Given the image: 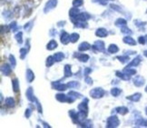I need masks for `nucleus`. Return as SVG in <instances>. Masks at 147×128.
<instances>
[{"mask_svg":"<svg viewBox=\"0 0 147 128\" xmlns=\"http://www.w3.org/2000/svg\"><path fill=\"white\" fill-rule=\"evenodd\" d=\"M105 94V91L102 88H94L90 91V94L93 98H101Z\"/></svg>","mask_w":147,"mask_h":128,"instance_id":"f257e3e1","label":"nucleus"},{"mask_svg":"<svg viewBox=\"0 0 147 128\" xmlns=\"http://www.w3.org/2000/svg\"><path fill=\"white\" fill-rule=\"evenodd\" d=\"M119 119L115 115H113V116H111L107 119V125L106 126L107 127H117L119 125Z\"/></svg>","mask_w":147,"mask_h":128,"instance_id":"f03ea898","label":"nucleus"},{"mask_svg":"<svg viewBox=\"0 0 147 128\" xmlns=\"http://www.w3.org/2000/svg\"><path fill=\"white\" fill-rule=\"evenodd\" d=\"M78 109H79V111L87 113V111H88V99H84V101L78 105Z\"/></svg>","mask_w":147,"mask_h":128,"instance_id":"7ed1b4c3","label":"nucleus"},{"mask_svg":"<svg viewBox=\"0 0 147 128\" xmlns=\"http://www.w3.org/2000/svg\"><path fill=\"white\" fill-rule=\"evenodd\" d=\"M67 85H64L60 82H56V83H53V87L56 88V90H59V91H64L67 89Z\"/></svg>","mask_w":147,"mask_h":128,"instance_id":"20e7f679","label":"nucleus"},{"mask_svg":"<svg viewBox=\"0 0 147 128\" xmlns=\"http://www.w3.org/2000/svg\"><path fill=\"white\" fill-rule=\"evenodd\" d=\"M93 47L96 50V51H99V52H102L105 50V44L103 41H96L94 43V45L93 46Z\"/></svg>","mask_w":147,"mask_h":128,"instance_id":"39448f33","label":"nucleus"},{"mask_svg":"<svg viewBox=\"0 0 147 128\" xmlns=\"http://www.w3.org/2000/svg\"><path fill=\"white\" fill-rule=\"evenodd\" d=\"M1 70H2V73L5 74V75H9L11 74V71H12V66L7 65V64H5L2 66L1 67Z\"/></svg>","mask_w":147,"mask_h":128,"instance_id":"423d86ee","label":"nucleus"},{"mask_svg":"<svg viewBox=\"0 0 147 128\" xmlns=\"http://www.w3.org/2000/svg\"><path fill=\"white\" fill-rule=\"evenodd\" d=\"M56 1L57 0H49L48 3L45 5V12H47L49 10H51V9H53L54 7L56 6Z\"/></svg>","mask_w":147,"mask_h":128,"instance_id":"0eeeda50","label":"nucleus"},{"mask_svg":"<svg viewBox=\"0 0 147 128\" xmlns=\"http://www.w3.org/2000/svg\"><path fill=\"white\" fill-rule=\"evenodd\" d=\"M26 97H27V99L29 100V101L34 102L35 100V96H34V93H33V88L32 87L28 88L27 91H26Z\"/></svg>","mask_w":147,"mask_h":128,"instance_id":"6e6552de","label":"nucleus"},{"mask_svg":"<svg viewBox=\"0 0 147 128\" xmlns=\"http://www.w3.org/2000/svg\"><path fill=\"white\" fill-rule=\"evenodd\" d=\"M61 42L64 45L68 44L70 42V35H68L66 32H63V34L61 35Z\"/></svg>","mask_w":147,"mask_h":128,"instance_id":"1a4fd4ad","label":"nucleus"},{"mask_svg":"<svg viewBox=\"0 0 147 128\" xmlns=\"http://www.w3.org/2000/svg\"><path fill=\"white\" fill-rule=\"evenodd\" d=\"M34 79H35V74H34V73L32 72V70L27 69V71H26V80L29 83H31Z\"/></svg>","mask_w":147,"mask_h":128,"instance_id":"9d476101","label":"nucleus"},{"mask_svg":"<svg viewBox=\"0 0 147 128\" xmlns=\"http://www.w3.org/2000/svg\"><path fill=\"white\" fill-rule=\"evenodd\" d=\"M5 104H6V105L8 106V107H14L15 103V100L12 97H7V98H6V100H5Z\"/></svg>","mask_w":147,"mask_h":128,"instance_id":"9b49d317","label":"nucleus"},{"mask_svg":"<svg viewBox=\"0 0 147 128\" xmlns=\"http://www.w3.org/2000/svg\"><path fill=\"white\" fill-rule=\"evenodd\" d=\"M90 47H91V46H90L88 43L84 42V43H82V44L79 46V47H78V50H79V51H86V50L90 49Z\"/></svg>","mask_w":147,"mask_h":128,"instance_id":"f8f14e48","label":"nucleus"},{"mask_svg":"<svg viewBox=\"0 0 147 128\" xmlns=\"http://www.w3.org/2000/svg\"><path fill=\"white\" fill-rule=\"evenodd\" d=\"M96 35L99 36V37H105L107 35V31L104 29V28H100V29H98L97 31H96Z\"/></svg>","mask_w":147,"mask_h":128,"instance_id":"ddd939ff","label":"nucleus"},{"mask_svg":"<svg viewBox=\"0 0 147 128\" xmlns=\"http://www.w3.org/2000/svg\"><path fill=\"white\" fill-rule=\"evenodd\" d=\"M53 56H54L56 62H60V61H62L64 58V54L63 53H61V52L56 53V54H55Z\"/></svg>","mask_w":147,"mask_h":128,"instance_id":"4468645a","label":"nucleus"},{"mask_svg":"<svg viewBox=\"0 0 147 128\" xmlns=\"http://www.w3.org/2000/svg\"><path fill=\"white\" fill-rule=\"evenodd\" d=\"M12 85H13V89H14V92L17 93L19 91V82L16 78H15L14 80L12 81Z\"/></svg>","mask_w":147,"mask_h":128,"instance_id":"2eb2a0df","label":"nucleus"},{"mask_svg":"<svg viewBox=\"0 0 147 128\" xmlns=\"http://www.w3.org/2000/svg\"><path fill=\"white\" fill-rule=\"evenodd\" d=\"M119 50V48L116 47L115 45H110V47H108V52L111 53V54H115L117 53Z\"/></svg>","mask_w":147,"mask_h":128,"instance_id":"dca6fc26","label":"nucleus"},{"mask_svg":"<svg viewBox=\"0 0 147 128\" xmlns=\"http://www.w3.org/2000/svg\"><path fill=\"white\" fill-rule=\"evenodd\" d=\"M56 47H57V43H56L55 40H51L48 44H47V47H47L48 50H53V49H55Z\"/></svg>","mask_w":147,"mask_h":128,"instance_id":"f3484780","label":"nucleus"},{"mask_svg":"<svg viewBox=\"0 0 147 128\" xmlns=\"http://www.w3.org/2000/svg\"><path fill=\"white\" fill-rule=\"evenodd\" d=\"M77 58H78V60H80L81 62H86L89 59V55L84 54H80L77 55Z\"/></svg>","mask_w":147,"mask_h":128,"instance_id":"a211bd4d","label":"nucleus"},{"mask_svg":"<svg viewBox=\"0 0 147 128\" xmlns=\"http://www.w3.org/2000/svg\"><path fill=\"white\" fill-rule=\"evenodd\" d=\"M64 75L66 77L71 76L72 75V72H71V66L69 65H65L64 66Z\"/></svg>","mask_w":147,"mask_h":128,"instance_id":"6ab92c4d","label":"nucleus"},{"mask_svg":"<svg viewBox=\"0 0 147 128\" xmlns=\"http://www.w3.org/2000/svg\"><path fill=\"white\" fill-rule=\"evenodd\" d=\"M67 85H68L70 88L80 87V84H79L78 82H75V81H72V82H70V83H68V84H67Z\"/></svg>","mask_w":147,"mask_h":128,"instance_id":"aec40b11","label":"nucleus"},{"mask_svg":"<svg viewBox=\"0 0 147 128\" xmlns=\"http://www.w3.org/2000/svg\"><path fill=\"white\" fill-rule=\"evenodd\" d=\"M78 38H79V35L76 34V33H74V34L70 35V42H72V43L76 42L78 40Z\"/></svg>","mask_w":147,"mask_h":128,"instance_id":"412c9836","label":"nucleus"},{"mask_svg":"<svg viewBox=\"0 0 147 128\" xmlns=\"http://www.w3.org/2000/svg\"><path fill=\"white\" fill-rule=\"evenodd\" d=\"M69 95L72 96L73 98H79V97H81L82 96V94H79V93H77V92H75V91H70L69 92Z\"/></svg>","mask_w":147,"mask_h":128,"instance_id":"4be33fe9","label":"nucleus"},{"mask_svg":"<svg viewBox=\"0 0 147 128\" xmlns=\"http://www.w3.org/2000/svg\"><path fill=\"white\" fill-rule=\"evenodd\" d=\"M55 62H56V60H55L54 56H49L47 58V60H46V66H51Z\"/></svg>","mask_w":147,"mask_h":128,"instance_id":"5701e85b","label":"nucleus"},{"mask_svg":"<svg viewBox=\"0 0 147 128\" xmlns=\"http://www.w3.org/2000/svg\"><path fill=\"white\" fill-rule=\"evenodd\" d=\"M9 60H10V63H11V66H12V68L15 67V66H16V62H15V59L14 55L10 54V55H9Z\"/></svg>","mask_w":147,"mask_h":128,"instance_id":"b1692460","label":"nucleus"},{"mask_svg":"<svg viewBox=\"0 0 147 128\" xmlns=\"http://www.w3.org/2000/svg\"><path fill=\"white\" fill-rule=\"evenodd\" d=\"M120 93H121V90H120L119 88H113L112 90H111V94L113 96H118Z\"/></svg>","mask_w":147,"mask_h":128,"instance_id":"393cba45","label":"nucleus"},{"mask_svg":"<svg viewBox=\"0 0 147 128\" xmlns=\"http://www.w3.org/2000/svg\"><path fill=\"white\" fill-rule=\"evenodd\" d=\"M116 110H117V112H118L119 114H121V115H124V114H126V113L128 112V109L125 107H118V108H116Z\"/></svg>","mask_w":147,"mask_h":128,"instance_id":"a878e982","label":"nucleus"},{"mask_svg":"<svg viewBox=\"0 0 147 128\" xmlns=\"http://www.w3.org/2000/svg\"><path fill=\"white\" fill-rule=\"evenodd\" d=\"M124 42L126 43V44H130V45H134L135 44V42L131 37H124Z\"/></svg>","mask_w":147,"mask_h":128,"instance_id":"bb28decb","label":"nucleus"},{"mask_svg":"<svg viewBox=\"0 0 147 128\" xmlns=\"http://www.w3.org/2000/svg\"><path fill=\"white\" fill-rule=\"evenodd\" d=\"M126 74H124V73H121V72H119V71H117L116 72V75L117 76H119V77H121V78H123V79H129V76H126L125 75Z\"/></svg>","mask_w":147,"mask_h":128,"instance_id":"cd10ccee","label":"nucleus"},{"mask_svg":"<svg viewBox=\"0 0 147 128\" xmlns=\"http://www.w3.org/2000/svg\"><path fill=\"white\" fill-rule=\"evenodd\" d=\"M73 5L75 7H79V6H82L83 5V0H74L73 2Z\"/></svg>","mask_w":147,"mask_h":128,"instance_id":"c85d7f7f","label":"nucleus"},{"mask_svg":"<svg viewBox=\"0 0 147 128\" xmlns=\"http://www.w3.org/2000/svg\"><path fill=\"white\" fill-rule=\"evenodd\" d=\"M22 33L20 32V33H18V34L15 35V38H16V40H17V42H19V44H21L22 43Z\"/></svg>","mask_w":147,"mask_h":128,"instance_id":"c756f323","label":"nucleus"},{"mask_svg":"<svg viewBox=\"0 0 147 128\" xmlns=\"http://www.w3.org/2000/svg\"><path fill=\"white\" fill-rule=\"evenodd\" d=\"M26 52H27V50H26V48H21V49H20V53H21V58H24V57H25V55L26 54Z\"/></svg>","mask_w":147,"mask_h":128,"instance_id":"7c9ffc66","label":"nucleus"},{"mask_svg":"<svg viewBox=\"0 0 147 128\" xmlns=\"http://www.w3.org/2000/svg\"><path fill=\"white\" fill-rule=\"evenodd\" d=\"M118 59H120V61L123 62V63H125V62L129 60V57H127V56H119Z\"/></svg>","mask_w":147,"mask_h":128,"instance_id":"2f4dec72","label":"nucleus"},{"mask_svg":"<svg viewBox=\"0 0 147 128\" xmlns=\"http://www.w3.org/2000/svg\"><path fill=\"white\" fill-rule=\"evenodd\" d=\"M91 72H92V69H91V68H88V67H87V68H84V75H86V76H87V75L90 74Z\"/></svg>","mask_w":147,"mask_h":128,"instance_id":"473e14b6","label":"nucleus"},{"mask_svg":"<svg viewBox=\"0 0 147 128\" xmlns=\"http://www.w3.org/2000/svg\"><path fill=\"white\" fill-rule=\"evenodd\" d=\"M31 114H32V111H31V109H26V114H25V115H26V117H30V115H31Z\"/></svg>","mask_w":147,"mask_h":128,"instance_id":"72a5a7b5","label":"nucleus"},{"mask_svg":"<svg viewBox=\"0 0 147 128\" xmlns=\"http://www.w3.org/2000/svg\"><path fill=\"white\" fill-rule=\"evenodd\" d=\"M85 82H86L88 85H92V84H93V80H92L90 77H88V76L85 77Z\"/></svg>","mask_w":147,"mask_h":128,"instance_id":"f704fd0d","label":"nucleus"}]
</instances>
